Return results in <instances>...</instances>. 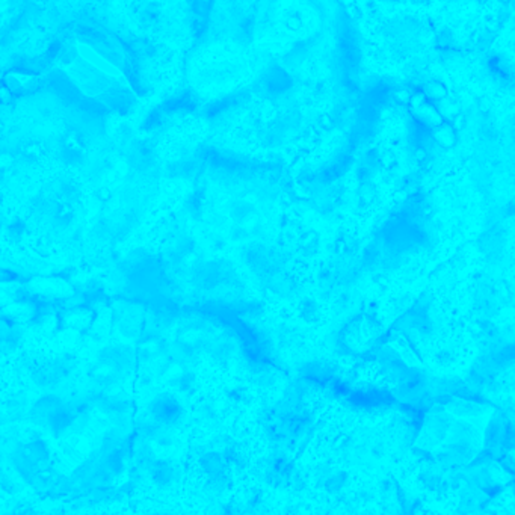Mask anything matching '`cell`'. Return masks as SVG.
I'll list each match as a JSON object with an SVG mask.
<instances>
[]
</instances>
